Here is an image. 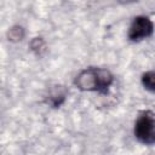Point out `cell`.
I'll use <instances>...</instances> for the list:
<instances>
[{"label": "cell", "instance_id": "obj_1", "mask_svg": "<svg viewBox=\"0 0 155 155\" xmlns=\"http://www.w3.org/2000/svg\"><path fill=\"white\" fill-rule=\"evenodd\" d=\"M113 82V74L104 68L90 67L80 71L75 78V86L81 91H97L101 93H108V90Z\"/></svg>", "mask_w": 155, "mask_h": 155}, {"label": "cell", "instance_id": "obj_4", "mask_svg": "<svg viewBox=\"0 0 155 155\" xmlns=\"http://www.w3.org/2000/svg\"><path fill=\"white\" fill-rule=\"evenodd\" d=\"M65 96H67L65 90L62 86H56L54 88H52L50 91L47 103H50V105L53 107V108H58L65 101Z\"/></svg>", "mask_w": 155, "mask_h": 155}, {"label": "cell", "instance_id": "obj_2", "mask_svg": "<svg viewBox=\"0 0 155 155\" xmlns=\"http://www.w3.org/2000/svg\"><path fill=\"white\" fill-rule=\"evenodd\" d=\"M136 138L147 145H153L155 143V115L151 110L143 111L134 125Z\"/></svg>", "mask_w": 155, "mask_h": 155}, {"label": "cell", "instance_id": "obj_6", "mask_svg": "<svg viewBox=\"0 0 155 155\" xmlns=\"http://www.w3.org/2000/svg\"><path fill=\"white\" fill-rule=\"evenodd\" d=\"M7 38H8V40H11L13 42L21 41L24 38V29L22 27H18V25L12 27L7 33Z\"/></svg>", "mask_w": 155, "mask_h": 155}, {"label": "cell", "instance_id": "obj_3", "mask_svg": "<svg viewBox=\"0 0 155 155\" xmlns=\"http://www.w3.org/2000/svg\"><path fill=\"white\" fill-rule=\"evenodd\" d=\"M154 24L145 16H137L128 29V39L131 41H140L153 35Z\"/></svg>", "mask_w": 155, "mask_h": 155}, {"label": "cell", "instance_id": "obj_7", "mask_svg": "<svg viewBox=\"0 0 155 155\" xmlns=\"http://www.w3.org/2000/svg\"><path fill=\"white\" fill-rule=\"evenodd\" d=\"M30 47H31L33 51H36V52L39 53L40 50L45 48V44H44V41H42L41 38H35V39L30 42Z\"/></svg>", "mask_w": 155, "mask_h": 155}, {"label": "cell", "instance_id": "obj_5", "mask_svg": "<svg viewBox=\"0 0 155 155\" xmlns=\"http://www.w3.org/2000/svg\"><path fill=\"white\" fill-rule=\"evenodd\" d=\"M142 84L147 90H149L150 92H154L155 91V73L153 70L144 73L142 76Z\"/></svg>", "mask_w": 155, "mask_h": 155}]
</instances>
